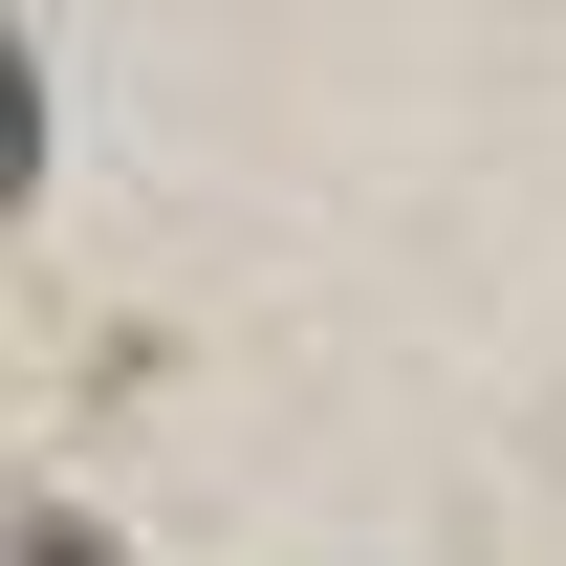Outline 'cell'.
Listing matches in <instances>:
<instances>
[{
    "label": "cell",
    "instance_id": "obj_2",
    "mask_svg": "<svg viewBox=\"0 0 566 566\" xmlns=\"http://www.w3.org/2000/svg\"><path fill=\"white\" fill-rule=\"evenodd\" d=\"M0 566H132V545H109L87 501H22V523H0Z\"/></svg>",
    "mask_w": 566,
    "mask_h": 566
},
{
    "label": "cell",
    "instance_id": "obj_1",
    "mask_svg": "<svg viewBox=\"0 0 566 566\" xmlns=\"http://www.w3.org/2000/svg\"><path fill=\"white\" fill-rule=\"evenodd\" d=\"M44 197V44H22V22H0V218Z\"/></svg>",
    "mask_w": 566,
    "mask_h": 566
}]
</instances>
